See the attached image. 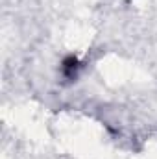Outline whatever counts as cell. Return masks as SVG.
<instances>
[{
    "label": "cell",
    "mask_w": 157,
    "mask_h": 159,
    "mask_svg": "<svg viewBox=\"0 0 157 159\" xmlns=\"http://www.w3.org/2000/svg\"><path fill=\"white\" fill-rule=\"evenodd\" d=\"M78 67L79 65H78V57H76V56H69V57H65V59H63V65H61L63 74H65L67 78H74Z\"/></svg>",
    "instance_id": "1"
}]
</instances>
